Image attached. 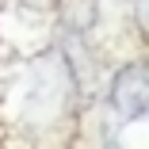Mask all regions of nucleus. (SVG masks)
I'll return each instance as SVG.
<instances>
[{"label":"nucleus","instance_id":"obj_1","mask_svg":"<svg viewBox=\"0 0 149 149\" xmlns=\"http://www.w3.org/2000/svg\"><path fill=\"white\" fill-rule=\"evenodd\" d=\"M145 65H126L111 84V107L123 118H141L145 115Z\"/></svg>","mask_w":149,"mask_h":149}]
</instances>
